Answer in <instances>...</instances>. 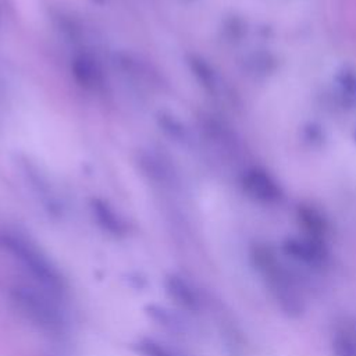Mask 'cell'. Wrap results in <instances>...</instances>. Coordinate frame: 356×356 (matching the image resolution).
<instances>
[{
  "mask_svg": "<svg viewBox=\"0 0 356 356\" xmlns=\"http://www.w3.org/2000/svg\"><path fill=\"white\" fill-rule=\"evenodd\" d=\"M3 245L19 261V264L44 288L51 289L53 292H60L64 289L61 275L36 248L18 236L15 238L8 235L3 238Z\"/></svg>",
  "mask_w": 356,
  "mask_h": 356,
  "instance_id": "cell-1",
  "label": "cell"
},
{
  "mask_svg": "<svg viewBox=\"0 0 356 356\" xmlns=\"http://www.w3.org/2000/svg\"><path fill=\"white\" fill-rule=\"evenodd\" d=\"M273 298L280 309L289 317H299L305 310V300L293 277L285 270L281 261L261 273Z\"/></svg>",
  "mask_w": 356,
  "mask_h": 356,
  "instance_id": "cell-2",
  "label": "cell"
},
{
  "mask_svg": "<svg viewBox=\"0 0 356 356\" xmlns=\"http://www.w3.org/2000/svg\"><path fill=\"white\" fill-rule=\"evenodd\" d=\"M13 300L17 307L35 324L49 331H57L63 325V317L49 299L31 288L13 289Z\"/></svg>",
  "mask_w": 356,
  "mask_h": 356,
  "instance_id": "cell-3",
  "label": "cell"
},
{
  "mask_svg": "<svg viewBox=\"0 0 356 356\" xmlns=\"http://www.w3.org/2000/svg\"><path fill=\"white\" fill-rule=\"evenodd\" d=\"M241 185L250 199L263 204L277 203L282 197V189L277 179L261 167H250L243 171Z\"/></svg>",
  "mask_w": 356,
  "mask_h": 356,
  "instance_id": "cell-4",
  "label": "cell"
},
{
  "mask_svg": "<svg viewBox=\"0 0 356 356\" xmlns=\"http://www.w3.org/2000/svg\"><path fill=\"white\" fill-rule=\"evenodd\" d=\"M281 248L285 256L310 267H321L328 260V252L324 246V241L310 236L286 238Z\"/></svg>",
  "mask_w": 356,
  "mask_h": 356,
  "instance_id": "cell-5",
  "label": "cell"
},
{
  "mask_svg": "<svg viewBox=\"0 0 356 356\" xmlns=\"http://www.w3.org/2000/svg\"><path fill=\"white\" fill-rule=\"evenodd\" d=\"M298 221L307 234V236L323 241L328 232V222L325 217L313 206L310 204H299L298 211Z\"/></svg>",
  "mask_w": 356,
  "mask_h": 356,
  "instance_id": "cell-6",
  "label": "cell"
},
{
  "mask_svg": "<svg viewBox=\"0 0 356 356\" xmlns=\"http://www.w3.org/2000/svg\"><path fill=\"white\" fill-rule=\"evenodd\" d=\"M168 291L184 306L191 307V309H196L197 307V296H196V293L192 291V288L185 281H182V280L177 278V277L170 278V281H168Z\"/></svg>",
  "mask_w": 356,
  "mask_h": 356,
  "instance_id": "cell-7",
  "label": "cell"
},
{
  "mask_svg": "<svg viewBox=\"0 0 356 356\" xmlns=\"http://www.w3.org/2000/svg\"><path fill=\"white\" fill-rule=\"evenodd\" d=\"M332 356H356V338L348 331H338L331 343Z\"/></svg>",
  "mask_w": 356,
  "mask_h": 356,
  "instance_id": "cell-8",
  "label": "cell"
},
{
  "mask_svg": "<svg viewBox=\"0 0 356 356\" xmlns=\"http://www.w3.org/2000/svg\"><path fill=\"white\" fill-rule=\"evenodd\" d=\"M337 81H338V85L342 90V93L348 99L356 102V72L345 70L338 75Z\"/></svg>",
  "mask_w": 356,
  "mask_h": 356,
  "instance_id": "cell-9",
  "label": "cell"
},
{
  "mask_svg": "<svg viewBox=\"0 0 356 356\" xmlns=\"http://www.w3.org/2000/svg\"><path fill=\"white\" fill-rule=\"evenodd\" d=\"M139 350L143 356H174L167 348L160 346L156 342L145 341L139 343Z\"/></svg>",
  "mask_w": 356,
  "mask_h": 356,
  "instance_id": "cell-10",
  "label": "cell"
}]
</instances>
